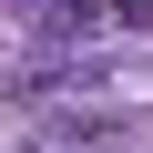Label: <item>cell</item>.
Instances as JSON below:
<instances>
[{
	"instance_id": "1",
	"label": "cell",
	"mask_w": 153,
	"mask_h": 153,
	"mask_svg": "<svg viewBox=\"0 0 153 153\" xmlns=\"http://www.w3.org/2000/svg\"><path fill=\"white\" fill-rule=\"evenodd\" d=\"M112 10H123V21H143V10H153V0H112Z\"/></svg>"
},
{
	"instance_id": "2",
	"label": "cell",
	"mask_w": 153,
	"mask_h": 153,
	"mask_svg": "<svg viewBox=\"0 0 153 153\" xmlns=\"http://www.w3.org/2000/svg\"><path fill=\"white\" fill-rule=\"evenodd\" d=\"M51 10H82V0H51Z\"/></svg>"
}]
</instances>
